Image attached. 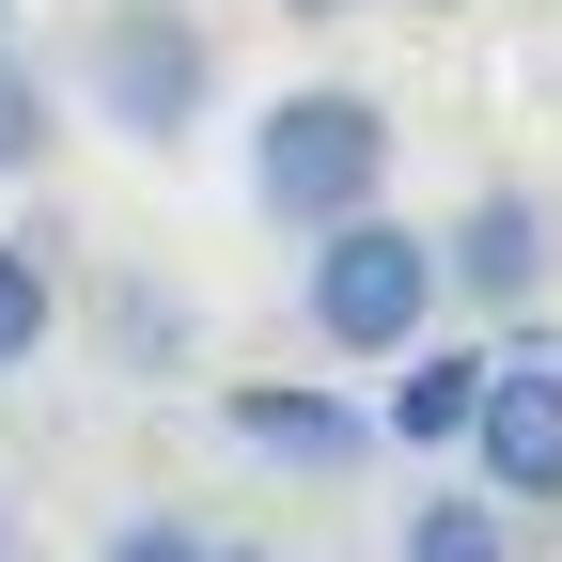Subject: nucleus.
Listing matches in <instances>:
<instances>
[{"label":"nucleus","instance_id":"13","mask_svg":"<svg viewBox=\"0 0 562 562\" xmlns=\"http://www.w3.org/2000/svg\"><path fill=\"white\" fill-rule=\"evenodd\" d=\"M281 16H313V32H328V16H360V0H281Z\"/></svg>","mask_w":562,"mask_h":562},{"label":"nucleus","instance_id":"16","mask_svg":"<svg viewBox=\"0 0 562 562\" xmlns=\"http://www.w3.org/2000/svg\"><path fill=\"white\" fill-rule=\"evenodd\" d=\"M0 562H16V516H0Z\"/></svg>","mask_w":562,"mask_h":562},{"label":"nucleus","instance_id":"9","mask_svg":"<svg viewBox=\"0 0 562 562\" xmlns=\"http://www.w3.org/2000/svg\"><path fill=\"white\" fill-rule=\"evenodd\" d=\"M47 328H63V266H47V235H0V375L47 360Z\"/></svg>","mask_w":562,"mask_h":562},{"label":"nucleus","instance_id":"15","mask_svg":"<svg viewBox=\"0 0 562 562\" xmlns=\"http://www.w3.org/2000/svg\"><path fill=\"white\" fill-rule=\"evenodd\" d=\"M0 47H16V0H0Z\"/></svg>","mask_w":562,"mask_h":562},{"label":"nucleus","instance_id":"3","mask_svg":"<svg viewBox=\"0 0 562 562\" xmlns=\"http://www.w3.org/2000/svg\"><path fill=\"white\" fill-rule=\"evenodd\" d=\"M79 94H94L110 140L172 157V140L220 110V32H203L188 0H94V32H79Z\"/></svg>","mask_w":562,"mask_h":562},{"label":"nucleus","instance_id":"1","mask_svg":"<svg viewBox=\"0 0 562 562\" xmlns=\"http://www.w3.org/2000/svg\"><path fill=\"white\" fill-rule=\"evenodd\" d=\"M250 203L281 235H328V220H360V203H391V110L360 79H297V94H266L250 125Z\"/></svg>","mask_w":562,"mask_h":562},{"label":"nucleus","instance_id":"6","mask_svg":"<svg viewBox=\"0 0 562 562\" xmlns=\"http://www.w3.org/2000/svg\"><path fill=\"white\" fill-rule=\"evenodd\" d=\"M220 422H235V453L297 469V484H344V469L375 453V422L344 406V391H313V375H235V391H220Z\"/></svg>","mask_w":562,"mask_h":562},{"label":"nucleus","instance_id":"12","mask_svg":"<svg viewBox=\"0 0 562 562\" xmlns=\"http://www.w3.org/2000/svg\"><path fill=\"white\" fill-rule=\"evenodd\" d=\"M203 547H220V531H188V516H125L94 562H203Z\"/></svg>","mask_w":562,"mask_h":562},{"label":"nucleus","instance_id":"2","mask_svg":"<svg viewBox=\"0 0 562 562\" xmlns=\"http://www.w3.org/2000/svg\"><path fill=\"white\" fill-rule=\"evenodd\" d=\"M297 313H313V344H328V360H406V344L453 313L438 235H422V220H391V203L328 220V235H313V266H297Z\"/></svg>","mask_w":562,"mask_h":562},{"label":"nucleus","instance_id":"14","mask_svg":"<svg viewBox=\"0 0 562 562\" xmlns=\"http://www.w3.org/2000/svg\"><path fill=\"white\" fill-rule=\"evenodd\" d=\"M203 562H281V547H203Z\"/></svg>","mask_w":562,"mask_h":562},{"label":"nucleus","instance_id":"8","mask_svg":"<svg viewBox=\"0 0 562 562\" xmlns=\"http://www.w3.org/2000/svg\"><path fill=\"white\" fill-rule=\"evenodd\" d=\"M391 562H516V501H484V484H422L391 516Z\"/></svg>","mask_w":562,"mask_h":562},{"label":"nucleus","instance_id":"7","mask_svg":"<svg viewBox=\"0 0 562 562\" xmlns=\"http://www.w3.org/2000/svg\"><path fill=\"white\" fill-rule=\"evenodd\" d=\"M469 406H484V344H438V328H422L406 360H391V391H375V438L391 453H453Z\"/></svg>","mask_w":562,"mask_h":562},{"label":"nucleus","instance_id":"4","mask_svg":"<svg viewBox=\"0 0 562 562\" xmlns=\"http://www.w3.org/2000/svg\"><path fill=\"white\" fill-rule=\"evenodd\" d=\"M453 453H469L484 501H516V516L562 501V344H547V328H516L501 360H484V406H469Z\"/></svg>","mask_w":562,"mask_h":562},{"label":"nucleus","instance_id":"5","mask_svg":"<svg viewBox=\"0 0 562 562\" xmlns=\"http://www.w3.org/2000/svg\"><path fill=\"white\" fill-rule=\"evenodd\" d=\"M547 266H562V220H547V188H484L469 220L438 235V281H453L469 313H501V328H531Z\"/></svg>","mask_w":562,"mask_h":562},{"label":"nucleus","instance_id":"10","mask_svg":"<svg viewBox=\"0 0 562 562\" xmlns=\"http://www.w3.org/2000/svg\"><path fill=\"white\" fill-rule=\"evenodd\" d=\"M47 157H63V94L32 47H0V172H47Z\"/></svg>","mask_w":562,"mask_h":562},{"label":"nucleus","instance_id":"11","mask_svg":"<svg viewBox=\"0 0 562 562\" xmlns=\"http://www.w3.org/2000/svg\"><path fill=\"white\" fill-rule=\"evenodd\" d=\"M110 344H125V375H188V297H157V281H110Z\"/></svg>","mask_w":562,"mask_h":562}]
</instances>
